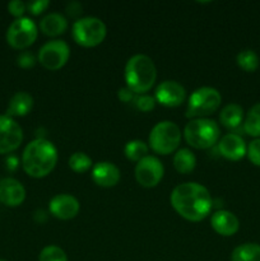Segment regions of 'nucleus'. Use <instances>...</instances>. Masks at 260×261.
Returning <instances> with one entry per match:
<instances>
[{"label":"nucleus","instance_id":"nucleus-14","mask_svg":"<svg viewBox=\"0 0 260 261\" xmlns=\"http://www.w3.org/2000/svg\"><path fill=\"white\" fill-rule=\"evenodd\" d=\"M218 150L224 158L229 161H240L246 155L247 145L241 135L228 133L218 140Z\"/></svg>","mask_w":260,"mask_h":261},{"label":"nucleus","instance_id":"nucleus-21","mask_svg":"<svg viewBox=\"0 0 260 261\" xmlns=\"http://www.w3.org/2000/svg\"><path fill=\"white\" fill-rule=\"evenodd\" d=\"M196 166V157L188 148H180L173 155V167L180 173H190Z\"/></svg>","mask_w":260,"mask_h":261},{"label":"nucleus","instance_id":"nucleus-26","mask_svg":"<svg viewBox=\"0 0 260 261\" xmlns=\"http://www.w3.org/2000/svg\"><path fill=\"white\" fill-rule=\"evenodd\" d=\"M69 167L76 173H84L92 167V160L84 152H74L69 157Z\"/></svg>","mask_w":260,"mask_h":261},{"label":"nucleus","instance_id":"nucleus-4","mask_svg":"<svg viewBox=\"0 0 260 261\" xmlns=\"http://www.w3.org/2000/svg\"><path fill=\"white\" fill-rule=\"evenodd\" d=\"M184 138L193 148L208 149L221 139V129L212 119H191L184 127Z\"/></svg>","mask_w":260,"mask_h":261},{"label":"nucleus","instance_id":"nucleus-20","mask_svg":"<svg viewBox=\"0 0 260 261\" xmlns=\"http://www.w3.org/2000/svg\"><path fill=\"white\" fill-rule=\"evenodd\" d=\"M244 109L237 103L226 105L219 112V121L227 129H237L244 122Z\"/></svg>","mask_w":260,"mask_h":261},{"label":"nucleus","instance_id":"nucleus-6","mask_svg":"<svg viewBox=\"0 0 260 261\" xmlns=\"http://www.w3.org/2000/svg\"><path fill=\"white\" fill-rule=\"evenodd\" d=\"M222 96L218 89L213 87H199L188 99L186 117L189 119H203L209 116L221 106Z\"/></svg>","mask_w":260,"mask_h":261},{"label":"nucleus","instance_id":"nucleus-16","mask_svg":"<svg viewBox=\"0 0 260 261\" xmlns=\"http://www.w3.org/2000/svg\"><path fill=\"white\" fill-rule=\"evenodd\" d=\"M121 173L119 167L109 161H101L97 162L92 167V180L98 186L103 188H112L120 181Z\"/></svg>","mask_w":260,"mask_h":261},{"label":"nucleus","instance_id":"nucleus-12","mask_svg":"<svg viewBox=\"0 0 260 261\" xmlns=\"http://www.w3.org/2000/svg\"><path fill=\"white\" fill-rule=\"evenodd\" d=\"M154 98L158 103L166 107L180 106L186 98V91L176 81H163L155 88Z\"/></svg>","mask_w":260,"mask_h":261},{"label":"nucleus","instance_id":"nucleus-23","mask_svg":"<svg viewBox=\"0 0 260 261\" xmlns=\"http://www.w3.org/2000/svg\"><path fill=\"white\" fill-rule=\"evenodd\" d=\"M244 132L252 138H260V102L255 103L247 112L242 122Z\"/></svg>","mask_w":260,"mask_h":261},{"label":"nucleus","instance_id":"nucleus-27","mask_svg":"<svg viewBox=\"0 0 260 261\" xmlns=\"http://www.w3.org/2000/svg\"><path fill=\"white\" fill-rule=\"evenodd\" d=\"M38 261H68L65 251L55 245H48L41 250Z\"/></svg>","mask_w":260,"mask_h":261},{"label":"nucleus","instance_id":"nucleus-13","mask_svg":"<svg viewBox=\"0 0 260 261\" xmlns=\"http://www.w3.org/2000/svg\"><path fill=\"white\" fill-rule=\"evenodd\" d=\"M81 204L78 199L69 194H59L55 195L48 203V211L55 218L68 221L74 218L79 213Z\"/></svg>","mask_w":260,"mask_h":261},{"label":"nucleus","instance_id":"nucleus-7","mask_svg":"<svg viewBox=\"0 0 260 261\" xmlns=\"http://www.w3.org/2000/svg\"><path fill=\"white\" fill-rule=\"evenodd\" d=\"M107 27L102 19L97 17H82L75 19L71 27L74 41L84 47H94L105 40Z\"/></svg>","mask_w":260,"mask_h":261},{"label":"nucleus","instance_id":"nucleus-28","mask_svg":"<svg viewBox=\"0 0 260 261\" xmlns=\"http://www.w3.org/2000/svg\"><path fill=\"white\" fill-rule=\"evenodd\" d=\"M246 154L252 165L260 167V138H256V139L251 140V142L249 143L246 149Z\"/></svg>","mask_w":260,"mask_h":261},{"label":"nucleus","instance_id":"nucleus-19","mask_svg":"<svg viewBox=\"0 0 260 261\" xmlns=\"http://www.w3.org/2000/svg\"><path fill=\"white\" fill-rule=\"evenodd\" d=\"M33 107V98L27 92H17L9 99L7 107V115L10 117H20L30 114Z\"/></svg>","mask_w":260,"mask_h":261},{"label":"nucleus","instance_id":"nucleus-36","mask_svg":"<svg viewBox=\"0 0 260 261\" xmlns=\"http://www.w3.org/2000/svg\"><path fill=\"white\" fill-rule=\"evenodd\" d=\"M0 261H7V260H3V259H0Z\"/></svg>","mask_w":260,"mask_h":261},{"label":"nucleus","instance_id":"nucleus-32","mask_svg":"<svg viewBox=\"0 0 260 261\" xmlns=\"http://www.w3.org/2000/svg\"><path fill=\"white\" fill-rule=\"evenodd\" d=\"M27 4L28 12L32 13L33 15H38L46 10V8L50 5V2L48 0H32V2L25 3Z\"/></svg>","mask_w":260,"mask_h":261},{"label":"nucleus","instance_id":"nucleus-10","mask_svg":"<svg viewBox=\"0 0 260 261\" xmlns=\"http://www.w3.org/2000/svg\"><path fill=\"white\" fill-rule=\"evenodd\" d=\"M134 172L138 184L144 188H154L163 178L165 167L157 157L148 154L137 163Z\"/></svg>","mask_w":260,"mask_h":261},{"label":"nucleus","instance_id":"nucleus-2","mask_svg":"<svg viewBox=\"0 0 260 261\" xmlns=\"http://www.w3.org/2000/svg\"><path fill=\"white\" fill-rule=\"evenodd\" d=\"M56 162L58 149L45 138H36L28 143L23 150V170L31 177H45L55 168Z\"/></svg>","mask_w":260,"mask_h":261},{"label":"nucleus","instance_id":"nucleus-11","mask_svg":"<svg viewBox=\"0 0 260 261\" xmlns=\"http://www.w3.org/2000/svg\"><path fill=\"white\" fill-rule=\"evenodd\" d=\"M23 142V130L13 117L0 115V154H8L17 149Z\"/></svg>","mask_w":260,"mask_h":261},{"label":"nucleus","instance_id":"nucleus-24","mask_svg":"<svg viewBox=\"0 0 260 261\" xmlns=\"http://www.w3.org/2000/svg\"><path fill=\"white\" fill-rule=\"evenodd\" d=\"M148 149H149V147H148L147 143L139 139H134L126 143V145L124 148V153L127 160L138 163L140 160L147 157Z\"/></svg>","mask_w":260,"mask_h":261},{"label":"nucleus","instance_id":"nucleus-8","mask_svg":"<svg viewBox=\"0 0 260 261\" xmlns=\"http://www.w3.org/2000/svg\"><path fill=\"white\" fill-rule=\"evenodd\" d=\"M38 35L37 24L28 17L15 18L7 30V42L17 50H24L32 45Z\"/></svg>","mask_w":260,"mask_h":261},{"label":"nucleus","instance_id":"nucleus-31","mask_svg":"<svg viewBox=\"0 0 260 261\" xmlns=\"http://www.w3.org/2000/svg\"><path fill=\"white\" fill-rule=\"evenodd\" d=\"M17 64L23 69L32 68L36 64V58L31 51H22L17 58Z\"/></svg>","mask_w":260,"mask_h":261},{"label":"nucleus","instance_id":"nucleus-18","mask_svg":"<svg viewBox=\"0 0 260 261\" xmlns=\"http://www.w3.org/2000/svg\"><path fill=\"white\" fill-rule=\"evenodd\" d=\"M66 28H68V19L61 13H48L40 20V30L50 37L63 35Z\"/></svg>","mask_w":260,"mask_h":261},{"label":"nucleus","instance_id":"nucleus-35","mask_svg":"<svg viewBox=\"0 0 260 261\" xmlns=\"http://www.w3.org/2000/svg\"><path fill=\"white\" fill-rule=\"evenodd\" d=\"M7 170L8 171H15L18 168V166H19V161H18L17 157H14V155H9V157L7 158Z\"/></svg>","mask_w":260,"mask_h":261},{"label":"nucleus","instance_id":"nucleus-25","mask_svg":"<svg viewBox=\"0 0 260 261\" xmlns=\"http://www.w3.org/2000/svg\"><path fill=\"white\" fill-rule=\"evenodd\" d=\"M236 61L237 65L242 70L249 71V73L255 71L257 66H259V56H257V54L254 50H250V48L240 51L236 56Z\"/></svg>","mask_w":260,"mask_h":261},{"label":"nucleus","instance_id":"nucleus-15","mask_svg":"<svg viewBox=\"0 0 260 261\" xmlns=\"http://www.w3.org/2000/svg\"><path fill=\"white\" fill-rule=\"evenodd\" d=\"M25 199V189L13 177L0 180V203L7 206H19Z\"/></svg>","mask_w":260,"mask_h":261},{"label":"nucleus","instance_id":"nucleus-29","mask_svg":"<svg viewBox=\"0 0 260 261\" xmlns=\"http://www.w3.org/2000/svg\"><path fill=\"white\" fill-rule=\"evenodd\" d=\"M155 98L154 96H149V94H139L135 98V106L143 112L152 111L155 106Z\"/></svg>","mask_w":260,"mask_h":261},{"label":"nucleus","instance_id":"nucleus-1","mask_svg":"<svg viewBox=\"0 0 260 261\" xmlns=\"http://www.w3.org/2000/svg\"><path fill=\"white\" fill-rule=\"evenodd\" d=\"M172 208L183 218L199 222L211 213L213 200L205 186L198 182H184L176 186L170 195Z\"/></svg>","mask_w":260,"mask_h":261},{"label":"nucleus","instance_id":"nucleus-33","mask_svg":"<svg viewBox=\"0 0 260 261\" xmlns=\"http://www.w3.org/2000/svg\"><path fill=\"white\" fill-rule=\"evenodd\" d=\"M65 10H66V13L69 14V17L76 18V19H78V17L81 15V13L83 12V7H82V4L79 2H70L66 4Z\"/></svg>","mask_w":260,"mask_h":261},{"label":"nucleus","instance_id":"nucleus-22","mask_svg":"<svg viewBox=\"0 0 260 261\" xmlns=\"http://www.w3.org/2000/svg\"><path fill=\"white\" fill-rule=\"evenodd\" d=\"M231 261H260V245L246 242L232 251Z\"/></svg>","mask_w":260,"mask_h":261},{"label":"nucleus","instance_id":"nucleus-34","mask_svg":"<svg viewBox=\"0 0 260 261\" xmlns=\"http://www.w3.org/2000/svg\"><path fill=\"white\" fill-rule=\"evenodd\" d=\"M134 92L130 91L127 87H124V88H120L117 91V97H119L120 101L122 102H130L133 98H134Z\"/></svg>","mask_w":260,"mask_h":261},{"label":"nucleus","instance_id":"nucleus-17","mask_svg":"<svg viewBox=\"0 0 260 261\" xmlns=\"http://www.w3.org/2000/svg\"><path fill=\"white\" fill-rule=\"evenodd\" d=\"M211 226L221 236H233L240 228L239 218L229 211H217L211 218Z\"/></svg>","mask_w":260,"mask_h":261},{"label":"nucleus","instance_id":"nucleus-3","mask_svg":"<svg viewBox=\"0 0 260 261\" xmlns=\"http://www.w3.org/2000/svg\"><path fill=\"white\" fill-rule=\"evenodd\" d=\"M157 78V69L152 59L144 54L133 55L125 65L126 87L137 94L149 91Z\"/></svg>","mask_w":260,"mask_h":261},{"label":"nucleus","instance_id":"nucleus-5","mask_svg":"<svg viewBox=\"0 0 260 261\" xmlns=\"http://www.w3.org/2000/svg\"><path fill=\"white\" fill-rule=\"evenodd\" d=\"M181 142V130L170 120L160 121L152 127L148 143L153 152L158 154H170L177 150Z\"/></svg>","mask_w":260,"mask_h":261},{"label":"nucleus","instance_id":"nucleus-9","mask_svg":"<svg viewBox=\"0 0 260 261\" xmlns=\"http://www.w3.org/2000/svg\"><path fill=\"white\" fill-rule=\"evenodd\" d=\"M70 47L64 40H51L41 46L38 51V61L48 70H58L63 68L69 60Z\"/></svg>","mask_w":260,"mask_h":261},{"label":"nucleus","instance_id":"nucleus-30","mask_svg":"<svg viewBox=\"0 0 260 261\" xmlns=\"http://www.w3.org/2000/svg\"><path fill=\"white\" fill-rule=\"evenodd\" d=\"M8 10L15 18H20L23 17L24 12L27 10V4L22 0H12V2L8 3Z\"/></svg>","mask_w":260,"mask_h":261}]
</instances>
